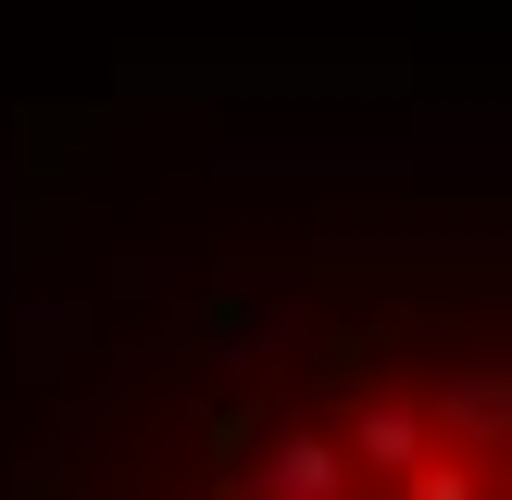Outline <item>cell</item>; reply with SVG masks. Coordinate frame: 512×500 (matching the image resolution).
I'll return each instance as SVG.
<instances>
[{
	"label": "cell",
	"instance_id": "6da1fadb",
	"mask_svg": "<svg viewBox=\"0 0 512 500\" xmlns=\"http://www.w3.org/2000/svg\"><path fill=\"white\" fill-rule=\"evenodd\" d=\"M338 475H350V463H338L325 438H288L263 475H250V500H338Z\"/></svg>",
	"mask_w": 512,
	"mask_h": 500
},
{
	"label": "cell",
	"instance_id": "7a4b0ae2",
	"mask_svg": "<svg viewBox=\"0 0 512 500\" xmlns=\"http://www.w3.org/2000/svg\"><path fill=\"white\" fill-rule=\"evenodd\" d=\"M363 463H388V475L425 463V425H413V413H363Z\"/></svg>",
	"mask_w": 512,
	"mask_h": 500
},
{
	"label": "cell",
	"instance_id": "3957f363",
	"mask_svg": "<svg viewBox=\"0 0 512 500\" xmlns=\"http://www.w3.org/2000/svg\"><path fill=\"white\" fill-rule=\"evenodd\" d=\"M450 425H475V438H500V375H475V388H450Z\"/></svg>",
	"mask_w": 512,
	"mask_h": 500
},
{
	"label": "cell",
	"instance_id": "277c9868",
	"mask_svg": "<svg viewBox=\"0 0 512 500\" xmlns=\"http://www.w3.org/2000/svg\"><path fill=\"white\" fill-rule=\"evenodd\" d=\"M413 500H488V488H475V475H425Z\"/></svg>",
	"mask_w": 512,
	"mask_h": 500
}]
</instances>
